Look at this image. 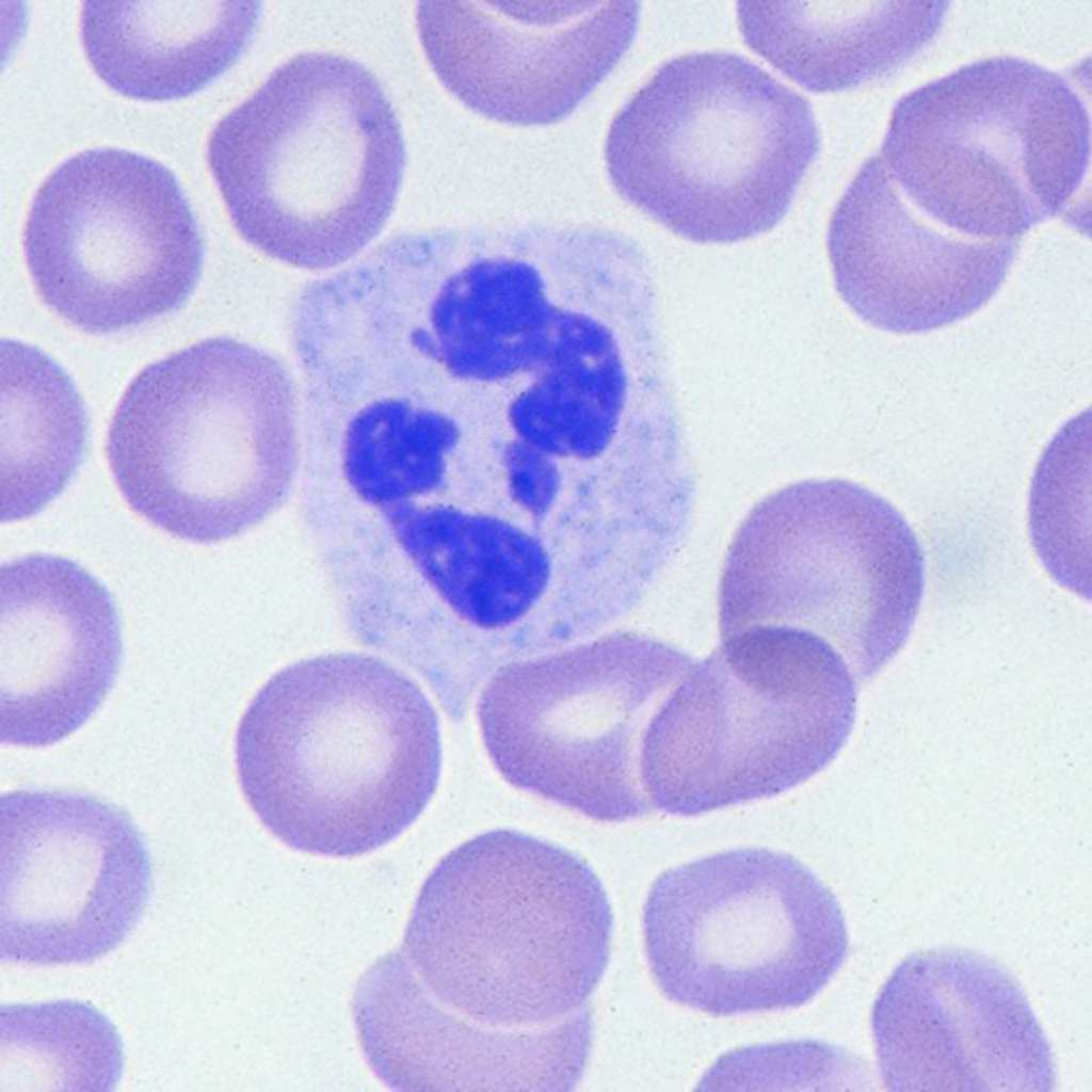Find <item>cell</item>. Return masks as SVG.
Wrapping results in <instances>:
<instances>
[{"instance_id":"cell-1","label":"cell","mask_w":1092,"mask_h":1092,"mask_svg":"<svg viewBox=\"0 0 1092 1092\" xmlns=\"http://www.w3.org/2000/svg\"><path fill=\"white\" fill-rule=\"evenodd\" d=\"M612 914L572 852L509 830L460 845L422 884L392 982L451 1026L484 1037L546 1030L589 1013Z\"/></svg>"},{"instance_id":"cell-2","label":"cell","mask_w":1092,"mask_h":1092,"mask_svg":"<svg viewBox=\"0 0 1092 1092\" xmlns=\"http://www.w3.org/2000/svg\"><path fill=\"white\" fill-rule=\"evenodd\" d=\"M242 793L289 848L353 857L402 834L440 774L438 718L419 685L381 658L335 653L275 673L235 742Z\"/></svg>"},{"instance_id":"cell-3","label":"cell","mask_w":1092,"mask_h":1092,"mask_svg":"<svg viewBox=\"0 0 1092 1092\" xmlns=\"http://www.w3.org/2000/svg\"><path fill=\"white\" fill-rule=\"evenodd\" d=\"M207 161L246 242L293 267L324 270L352 259L385 226L405 146L370 70L306 52L214 126Z\"/></svg>"},{"instance_id":"cell-4","label":"cell","mask_w":1092,"mask_h":1092,"mask_svg":"<svg viewBox=\"0 0 1092 1092\" xmlns=\"http://www.w3.org/2000/svg\"><path fill=\"white\" fill-rule=\"evenodd\" d=\"M289 374L267 352L208 338L144 368L123 394L106 454L138 515L184 541L216 543L282 502L299 453Z\"/></svg>"},{"instance_id":"cell-5","label":"cell","mask_w":1092,"mask_h":1092,"mask_svg":"<svg viewBox=\"0 0 1092 1092\" xmlns=\"http://www.w3.org/2000/svg\"><path fill=\"white\" fill-rule=\"evenodd\" d=\"M819 146L804 97L742 55L704 51L630 97L605 161L615 191L677 236L734 243L782 221Z\"/></svg>"},{"instance_id":"cell-6","label":"cell","mask_w":1092,"mask_h":1092,"mask_svg":"<svg viewBox=\"0 0 1092 1092\" xmlns=\"http://www.w3.org/2000/svg\"><path fill=\"white\" fill-rule=\"evenodd\" d=\"M855 704L854 675L819 639L782 628L721 638L649 723L644 791L653 808L678 816L778 794L835 757Z\"/></svg>"},{"instance_id":"cell-7","label":"cell","mask_w":1092,"mask_h":1092,"mask_svg":"<svg viewBox=\"0 0 1092 1092\" xmlns=\"http://www.w3.org/2000/svg\"><path fill=\"white\" fill-rule=\"evenodd\" d=\"M878 155L926 216L971 238L1018 241L1080 188L1090 119L1061 75L995 57L904 95Z\"/></svg>"},{"instance_id":"cell-8","label":"cell","mask_w":1092,"mask_h":1092,"mask_svg":"<svg viewBox=\"0 0 1092 1092\" xmlns=\"http://www.w3.org/2000/svg\"><path fill=\"white\" fill-rule=\"evenodd\" d=\"M924 588L919 542L889 501L848 480H804L761 499L737 529L720 578V638L805 633L866 678L905 643Z\"/></svg>"},{"instance_id":"cell-9","label":"cell","mask_w":1092,"mask_h":1092,"mask_svg":"<svg viewBox=\"0 0 1092 1092\" xmlns=\"http://www.w3.org/2000/svg\"><path fill=\"white\" fill-rule=\"evenodd\" d=\"M642 924L663 995L717 1016L802 1006L848 952L833 893L794 857L767 849L664 871L648 890Z\"/></svg>"},{"instance_id":"cell-10","label":"cell","mask_w":1092,"mask_h":1092,"mask_svg":"<svg viewBox=\"0 0 1092 1092\" xmlns=\"http://www.w3.org/2000/svg\"><path fill=\"white\" fill-rule=\"evenodd\" d=\"M693 662L664 643L626 638L502 667L478 701L487 753L514 787L589 818L645 815L644 737Z\"/></svg>"},{"instance_id":"cell-11","label":"cell","mask_w":1092,"mask_h":1092,"mask_svg":"<svg viewBox=\"0 0 1092 1092\" xmlns=\"http://www.w3.org/2000/svg\"><path fill=\"white\" fill-rule=\"evenodd\" d=\"M23 251L44 303L91 334L179 308L203 267L189 202L160 162L125 149L80 151L32 199Z\"/></svg>"},{"instance_id":"cell-12","label":"cell","mask_w":1092,"mask_h":1092,"mask_svg":"<svg viewBox=\"0 0 1092 1092\" xmlns=\"http://www.w3.org/2000/svg\"><path fill=\"white\" fill-rule=\"evenodd\" d=\"M150 892L144 840L121 808L70 791L0 800V958L74 964L113 950Z\"/></svg>"},{"instance_id":"cell-13","label":"cell","mask_w":1092,"mask_h":1092,"mask_svg":"<svg viewBox=\"0 0 1092 1092\" xmlns=\"http://www.w3.org/2000/svg\"><path fill=\"white\" fill-rule=\"evenodd\" d=\"M871 1028L888 1091L1055 1089L1050 1046L1023 989L975 951L908 957L882 986Z\"/></svg>"},{"instance_id":"cell-14","label":"cell","mask_w":1092,"mask_h":1092,"mask_svg":"<svg viewBox=\"0 0 1092 1092\" xmlns=\"http://www.w3.org/2000/svg\"><path fill=\"white\" fill-rule=\"evenodd\" d=\"M635 1H423L416 21L444 86L501 123L567 117L613 70L639 21Z\"/></svg>"},{"instance_id":"cell-15","label":"cell","mask_w":1092,"mask_h":1092,"mask_svg":"<svg viewBox=\"0 0 1092 1092\" xmlns=\"http://www.w3.org/2000/svg\"><path fill=\"white\" fill-rule=\"evenodd\" d=\"M837 292L871 326L919 334L961 321L999 290L1018 241L953 231L915 208L879 155L861 166L828 228Z\"/></svg>"},{"instance_id":"cell-16","label":"cell","mask_w":1092,"mask_h":1092,"mask_svg":"<svg viewBox=\"0 0 1092 1092\" xmlns=\"http://www.w3.org/2000/svg\"><path fill=\"white\" fill-rule=\"evenodd\" d=\"M121 656L114 600L85 568L46 553L2 564V744L44 748L69 737L105 701Z\"/></svg>"},{"instance_id":"cell-17","label":"cell","mask_w":1092,"mask_h":1092,"mask_svg":"<svg viewBox=\"0 0 1092 1092\" xmlns=\"http://www.w3.org/2000/svg\"><path fill=\"white\" fill-rule=\"evenodd\" d=\"M254 1H85L80 35L97 76L119 94L161 101L193 94L250 44Z\"/></svg>"},{"instance_id":"cell-18","label":"cell","mask_w":1092,"mask_h":1092,"mask_svg":"<svg viewBox=\"0 0 1092 1092\" xmlns=\"http://www.w3.org/2000/svg\"><path fill=\"white\" fill-rule=\"evenodd\" d=\"M946 2L739 1L750 48L804 89L837 92L880 77L935 35Z\"/></svg>"},{"instance_id":"cell-19","label":"cell","mask_w":1092,"mask_h":1092,"mask_svg":"<svg viewBox=\"0 0 1092 1092\" xmlns=\"http://www.w3.org/2000/svg\"><path fill=\"white\" fill-rule=\"evenodd\" d=\"M397 539L437 596L465 623L508 628L545 595L551 561L543 543L501 517L452 507L396 512Z\"/></svg>"},{"instance_id":"cell-20","label":"cell","mask_w":1092,"mask_h":1092,"mask_svg":"<svg viewBox=\"0 0 1092 1092\" xmlns=\"http://www.w3.org/2000/svg\"><path fill=\"white\" fill-rule=\"evenodd\" d=\"M83 403L38 349L1 343V520L29 518L69 483L84 453Z\"/></svg>"},{"instance_id":"cell-21","label":"cell","mask_w":1092,"mask_h":1092,"mask_svg":"<svg viewBox=\"0 0 1092 1092\" xmlns=\"http://www.w3.org/2000/svg\"><path fill=\"white\" fill-rule=\"evenodd\" d=\"M122 1069L121 1039L95 1008L74 1000L1 1007V1090L110 1091Z\"/></svg>"},{"instance_id":"cell-22","label":"cell","mask_w":1092,"mask_h":1092,"mask_svg":"<svg viewBox=\"0 0 1092 1092\" xmlns=\"http://www.w3.org/2000/svg\"><path fill=\"white\" fill-rule=\"evenodd\" d=\"M1089 436L1065 427L1043 453L1031 483L1029 531L1055 581L1091 598Z\"/></svg>"},{"instance_id":"cell-23","label":"cell","mask_w":1092,"mask_h":1092,"mask_svg":"<svg viewBox=\"0 0 1092 1092\" xmlns=\"http://www.w3.org/2000/svg\"><path fill=\"white\" fill-rule=\"evenodd\" d=\"M504 471L509 493L520 509L536 517L552 509L561 476L551 456L521 443L507 452Z\"/></svg>"},{"instance_id":"cell-24","label":"cell","mask_w":1092,"mask_h":1092,"mask_svg":"<svg viewBox=\"0 0 1092 1092\" xmlns=\"http://www.w3.org/2000/svg\"><path fill=\"white\" fill-rule=\"evenodd\" d=\"M383 985H384V984H383ZM384 986H385V985H384ZM385 987H386V986H385ZM388 990H389V989H388ZM398 995H399V994H398ZM400 996H401V995H400ZM402 997H403V996H402ZM404 998H405V997H404ZM406 999H407V998H406ZM410 1002H411L412 1005H414V1003H413V1002H412L411 1000H410ZM414 1006H415V1005H414ZM418 1009H419V1008H418ZM421 1011H422V1010H421Z\"/></svg>"}]
</instances>
